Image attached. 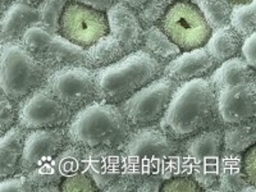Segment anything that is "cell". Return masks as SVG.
<instances>
[{"label":"cell","mask_w":256,"mask_h":192,"mask_svg":"<svg viewBox=\"0 0 256 192\" xmlns=\"http://www.w3.org/2000/svg\"><path fill=\"white\" fill-rule=\"evenodd\" d=\"M120 148L124 169L136 177L155 174L168 180L188 176L180 141L164 134L156 124L136 128Z\"/></svg>","instance_id":"6da1fadb"},{"label":"cell","mask_w":256,"mask_h":192,"mask_svg":"<svg viewBox=\"0 0 256 192\" xmlns=\"http://www.w3.org/2000/svg\"><path fill=\"white\" fill-rule=\"evenodd\" d=\"M216 95L209 77L180 84L159 120V128L178 141L208 130L216 120Z\"/></svg>","instance_id":"7a4b0ae2"},{"label":"cell","mask_w":256,"mask_h":192,"mask_svg":"<svg viewBox=\"0 0 256 192\" xmlns=\"http://www.w3.org/2000/svg\"><path fill=\"white\" fill-rule=\"evenodd\" d=\"M66 132L70 144L84 148H120L132 127L118 104L96 100L73 113Z\"/></svg>","instance_id":"3957f363"},{"label":"cell","mask_w":256,"mask_h":192,"mask_svg":"<svg viewBox=\"0 0 256 192\" xmlns=\"http://www.w3.org/2000/svg\"><path fill=\"white\" fill-rule=\"evenodd\" d=\"M163 64L148 52L137 49L116 63L95 70L98 100L120 104L163 74Z\"/></svg>","instance_id":"277c9868"},{"label":"cell","mask_w":256,"mask_h":192,"mask_svg":"<svg viewBox=\"0 0 256 192\" xmlns=\"http://www.w3.org/2000/svg\"><path fill=\"white\" fill-rule=\"evenodd\" d=\"M48 73L20 42L0 45V92L6 99L18 104L44 84Z\"/></svg>","instance_id":"5b68a950"},{"label":"cell","mask_w":256,"mask_h":192,"mask_svg":"<svg viewBox=\"0 0 256 192\" xmlns=\"http://www.w3.org/2000/svg\"><path fill=\"white\" fill-rule=\"evenodd\" d=\"M222 152L223 134L218 128L204 130L182 144V156L187 173L198 182L201 190L216 187Z\"/></svg>","instance_id":"8992f818"},{"label":"cell","mask_w":256,"mask_h":192,"mask_svg":"<svg viewBox=\"0 0 256 192\" xmlns=\"http://www.w3.org/2000/svg\"><path fill=\"white\" fill-rule=\"evenodd\" d=\"M177 86L178 84L162 74L118 106L132 128L155 126L166 113Z\"/></svg>","instance_id":"52a82bcc"},{"label":"cell","mask_w":256,"mask_h":192,"mask_svg":"<svg viewBox=\"0 0 256 192\" xmlns=\"http://www.w3.org/2000/svg\"><path fill=\"white\" fill-rule=\"evenodd\" d=\"M159 27L182 52L204 46L212 28L195 4L176 0L169 6Z\"/></svg>","instance_id":"ba28073f"},{"label":"cell","mask_w":256,"mask_h":192,"mask_svg":"<svg viewBox=\"0 0 256 192\" xmlns=\"http://www.w3.org/2000/svg\"><path fill=\"white\" fill-rule=\"evenodd\" d=\"M44 86L72 113L98 100L95 70L66 67L48 73Z\"/></svg>","instance_id":"9c48e42d"},{"label":"cell","mask_w":256,"mask_h":192,"mask_svg":"<svg viewBox=\"0 0 256 192\" xmlns=\"http://www.w3.org/2000/svg\"><path fill=\"white\" fill-rule=\"evenodd\" d=\"M59 35L73 44L88 49L96 41L109 34L108 18L102 10L67 2L59 20Z\"/></svg>","instance_id":"30bf717a"},{"label":"cell","mask_w":256,"mask_h":192,"mask_svg":"<svg viewBox=\"0 0 256 192\" xmlns=\"http://www.w3.org/2000/svg\"><path fill=\"white\" fill-rule=\"evenodd\" d=\"M72 116V112L42 84L18 102L17 124L26 131L66 127Z\"/></svg>","instance_id":"8fae6325"},{"label":"cell","mask_w":256,"mask_h":192,"mask_svg":"<svg viewBox=\"0 0 256 192\" xmlns=\"http://www.w3.org/2000/svg\"><path fill=\"white\" fill-rule=\"evenodd\" d=\"M216 120L220 124H240L254 120L256 113L255 82L216 91Z\"/></svg>","instance_id":"7c38bea8"},{"label":"cell","mask_w":256,"mask_h":192,"mask_svg":"<svg viewBox=\"0 0 256 192\" xmlns=\"http://www.w3.org/2000/svg\"><path fill=\"white\" fill-rule=\"evenodd\" d=\"M70 142L64 127L40 128L27 131L20 159V173L27 174L48 163Z\"/></svg>","instance_id":"4fadbf2b"},{"label":"cell","mask_w":256,"mask_h":192,"mask_svg":"<svg viewBox=\"0 0 256 192\" xmlns=\"http://www.w3.org/2000/svg\"><path fill=\"white\" fill-rule=\"evenodd\" d=\"M84 148L68 142L54 159L27 173L32 191L42 184H60L62 180L84 169Z\"/></svg>","instance_id":"5bb4252c"},{"label":"cell","mask_w":256,"mask_h":192,"mask_svg":"<svg viewBox=\"0 0 256 192\" xmlns=\"http://www.w3.org/2000/svg\"><path fill=\"white\" fill-rule=\"evenodd\" d=\"M105 14L108 18L109 34L120 41L127 54L141 49L144 27L134 9L122 0H116Z\"/></svg>","instance_id":"9a60e30c"},{"label":"cell","mask_w":256,"mask_h":192,"mask_svg":"<svg viewBox=\"0 0 256 192\" xmlns=\"http://www.w3.org/2000/svg\"><path fill=\"white\" fill-rule=\"evenodd\" d=\"M84 169L88 173L98 190L104 191L124 170V162L120 148H84Z\"/></svg>","instance_id":"2e32d148"},{"label":"cell","mask_w":256,"mask_h":192,"mask_svg":"<svg viewBox=\"0 0 256 192\" xmlns=\"http://www.w3.org/2000/svg\"><path fill=\"white\" fill-rule=\"evenodd\" d=\"M218 67L204 46L180 52L174 59L164 64L163 76H166L176 84H184L191 80L209 77Z\"/></svg>","instance_id":"e0dca14e"},{"label":"cell","mask_w":256,"mask_h":192,"mask_svg":"<svg viewBox=\"0 0 256 192\" xmlns=\"http://www.w3.org/2000/svg\"><path fill=\"white\" fill-rule=\"evenodd\" d=\"M35 58L46 68L48 72L66 67L90 68L86 49L73 44L59 34L52 36L49 46Z\"/></svg>","instance_id":"ac0fdd59"},{"label":"cell","mask_w":256,"mask_h":192,"mask_svg":"<svg viewBox=\"0 0 256 192\" xmlns=\"http://www.w3.org/2000/svg\"><path fill=\"white\" fill-rule=\"evenodd\" d=\"M38 24L36 6L14 2L2 14L0 20V45L20 42L24 32L32 24Z\"/></svg>","instance_id":"d6986e66"},{"label":"cell","mask_w":256,"mask_h":192,"mask_svg":"<svg viewBox=\"0 0 256 192\" xmlns=\"http://www.w3.org/2000/svg\"><path fill=\"white\" fill-rule=\"evenodd\" d=\"M214 188L226 192H255V186L248 184L242 169V155L223 150L219 160L218 177Z\"/></svg>","instance_id":"ffe728a7"},{"label":"cell","mask_w":256,"mask_h":192,"mask_svg":"<svg viewBox=\"0 0 256 192\" xmlns=\"http://www.w3.org/2000/svg\"><path fill=\"white\" fill-rule=\"evenodd\" d=\"M27 131L16 124L0 137V180L20 174Z\"/></svg>","instance_id":"44dd1931"},{"label":"cell","mask_w":256,"mask_h":192,"mask_svg":"<svg viewBox=\"0 0 256 192\" xmlns=\"http://www.w3.org/2000/svg\"><path fill=\"white\" fill-rule=\"evenodd\" d=\"M209 80L214 90L219 91L230 86L255 82V70L240 56H233L219 64L212 70Z\"/></svg>","instance_id":"7402d4cb"},{"label":"cell","mask_w":256,"mask_h":192,"mask_svg":"<svg viewBox=\"0 0 256 192\" xmlns=\"http://www.w3.org/2000/svg\"><path fill=\"white\" fill-rule=\"evenodd\" d=\"M242 41L244 38H241L230 24H227L212 30L210 38L205 42L204 49L219 66L238 54Z\"/></svg>","instance_id":"603a6c76"},{"label":"cell","mask_w":256,"mask_h":192,"mask_svg":"<svg viewBox=\"0 0 256 192\" xmlns=\"http://www.w3.org/2000/svg\"><path fill=\"white\" fill-rule=\"evenodd\" d=\"M141 48L150 52L163 66L182 52L180 46L176 45L158 24H152V26L144 28Z\"/></svg>","instance_id":"cb8c5ba5"},{"label":"cell","mask_w":256,"mask_h":192,"mask_svg":"<svg viewBox=\"0 0 256 192\" xmlns=\"http://www.w3.org/2000/svg\"><path fill=\"white\" fill-rule=\"evenodd\" d=\"M86 52L90 68L92 70L110 66L127 54L122 44L112 34H106L100 38L95 44L86 49Z\"/></svg>","instance_id":"d4e9b609"},{"label":"cell","mask_w":256,"mask_h":192,"mask_svg":"<svg viewBox=\"0 0 256 192\" xmlns=\"http://www.w3.org/2000/svg\"><path fill=\"white\" fill-rule=\"evenodd\" d=\"M223 150L228 152L242 155L248 148L255 145V123H240L228 124L223 131Z\"/></svg>","instance_id":"484cf974"},{"label":"cell","mask_w":256,"mask_h":192,"mask_svg":"<svg viewBox=\"0 0 256 192\" xmlns=\"http://www.w3.org/2000/svg\"><path fill=\"white\" fill-rule=\"evenodd\" d=\"M195 4L212 30L230 24L233 4L230 0H184Z\"/></svg>","instance_id":"4316f807"},{"label":"cell","mask_w":256,"mask_h":192,"mask_svg":"<svg viewBox=\"0 0 256 192\" xmlns=\"http://www.w3.org/2000/svg\"><path fill=\"white\" fill-rule=\"evenodd\" d=\"M230 26L241 38L251 35L256 28V2L251 0L248 3L233 4L230 16Z\"/></svg>","instance_id":"83f0119b"},{"label":"cell","mask_w":256,"mask_h":192,"mask_svg":"<svg viewBox=\"0 0 256 192\" xmlns=\"http://www.w3.org/2000/svg\"><path fill=\"white\" fill-rule=\"evenodd\" d=\"M56 34L50 32L46 27H44L40 24H35L30 26L26 31L24 32V35L20 38V44L30 52L34 56H38L44 52L48 46H49L50 41H52V36Z\"/></svg>","instance_id":"f1b7e54d"},{"label":"cell","mask_w":256,"mask_h":192,"mask_svg":"<svg viewBox=\"0 0 256 192\" xmlns=\"http://www.w3.org/2000/svg\"><path fill=\"white\" fill-rule=\"evenodd\" d=\"M67 0H42L36 6L38 12V24L46 27L52 34L59 32V20H60L63 9Z\"/></svg>","instance_id":"f546056e"},{"label":"cell","mask_w":256,"mask_h":192,"mask_svg":"<svg viewBox=\"0 0 256 192\" xmlns=\"http://www.w3.org/2000/svg\"><path fill=\"white\" fill-rule=\"evenodd\" d=\"M174 2L176 0H148L137 10V16L140 18L144 28L159 24V20L163 18L169 6H172Z\"/></svg>","instance_id":"4dcf8cb0"},{"label":"cell","mask_w":256,"mask_h":192,"mask_svg":"<svg viewBox=\"0 0 256 192\" xmlns=\"http://www.w3.org/2000/svg\"><path fill=\"white\" fill-rule=\"evenodd\" d=\"M60 191H98V187L95 186L94 180L88 176V173L82 169L78 172L73 173L68 177L63 178L59 184Z\"/></svg>","instance_id":"1f68e13d"},{"label":"cell","mask_w":256,"mask_h":192,"mask_svg":"<svg viewBox=\"0 0 256 192\" xmlns=\"http://www.w3.org/2000/svg\"><path fill=\"white\" fill-rule=\"evenodd\" d=\"M17 120L18 104L2 96L0 98V137L4 136L10 128L14 127Z\"/></svg>","instance_id":"d6a6232c"},{"label":"cell","mask_w":256,"mask_h":192,"mask_svg":"<svg viewBox=\"0 0 256 192\" xmlns=\"http://www.w3.org/2000/svg\"><path fill=\"white\" fill-rule=\"evenodd\" d=\"M160 191H201V187L191 176L184 174L164 180Z\"/></svg>","instance_id":"836d02e7"},{"label":"cell","mask_w":256,"mask_h":192,"mask_svg":"<svg viewBox=\"0 0 256 192\" xmlns=\"http://www.w3.org/2000/svg\"><path fill=\"white\" fill-rule=\"evenodd\" d=\"M0 191H20L26 192L32 191V186L30 184L28 178L26 174H16L12 177H6L0 180Z\"/></svg>","instance_id":"e575fe53"},{"label":"cell","mask_w":256,"mask_h":192,"mask_svg":"<svg viewBox=\"0 0 256 192\" xmlns=\"http://www.w3.org/2000/svg\"><path fill=\"white\" fill-rule=\"evenodd\" d=\"M136 184H137V177L128 170H123L120 176L116 178V180L109 184L104 191H136Z\"/></svg>","instance_id":"d590c367"},{"label":"cell","mask_w":256,"mask_h":192,"mask_svg":"<svg viewBox=\"0 0 256 192\" xmlns=\"http://www.w3.org/2000/svg\"><path fill=\"white\" fill-rule=\"evenodd\" d=\"M255 145L248 148L242 154V169L248 178V184L255 186L256 184V163H255Z\"/></svg>","instance_id":"8d00e7d4"},{"label":"cell","mask_w":256,"mask_h":192,"mask_svg":"<svg viewBox=\"0 0 256 192\" xmlns=\"http://www.w3.org/2000/svg\"><path fill=\"white\" fill-rule=\"evenodd\" d=\"M256 36L255 32L251 34V35L246 36V38H244L241 44V52H242V59H244L246 63L250 66L251 68L255 70L256 67Z\"/></svg>","instance_id":"74e56055"},{"label":"cell","mask_w":256,"mask_h":192,"mask_svg":"<svg viewBox=\"0 0 256 192\" xmlns=\"http://www.w3.org/2000/svg\"><path fill=\"white\" fill-rule=\"evenodd\" d=\"M164 180H166L160 177V176H155V174L140 176V177H137L136 191H144V192L160 191V187H162Z\"/></svg>","instance_id":"f35d334b"},{"label":"cell","mask_w":256,"mask_h":192,"mask_svg":"<svg viewBox=\"0 0 256 192\" xmlns=\"http://www.w3.org/2000/svg\"><path fill=\"white\" fill-rule=\"evenodd\" d=\"M67 2H76V3L92 6V8L99 9V10H102V12H106L116 0H67Z\"/></svg>","instance_id":"ab89813d"},{"label":"cell","mask_w":256,"mask_h":192,"mask_svg":"<svg viewBox=\"0 0 256 192\" xmlns=\"http://www.w3.org/2000/svg\"><path fill=\"white\" fill-rule=\"evenodd\" d=\"M122 2L127 4L128 6H131L132 9H134V10L137 12V10L144 6L148 0H122Z\"/></svg>","instance_id":"60d3db41"},{"label":"cell","mask_w":256,"mask_h":192,"mask_svg":"<svg viewBox=\"0 0 256 192\" xmlns=\"http://www.w3.org/2000/svg\"><path fill=\"white\" fill-rule=\"evenodd\" d=\"M34 191H41V192H49V191H60V187L59 184H42V186H38L36 187Z\"/></svg>","instance_id":"b9f144b4"},{"label":"cell","mask_w":256,"mask_h":192,"mask_svg":"<svg viewBox=\"0 0 256 192\" xmlns=\"http://www.w3.org/2000/svg\"><path fill=\"white\" fill-rule=\"evenodd\" d=\"M13 3H14V0H0V16L3 14Z\"/></svg>","instance_id":"7bdbcfd3"},{"label":"cell","mask_w":256,"mask_h":192,"mask_svg":"<svg viewBox=\"0 0 256 192\" xmlns=\"http://www.w3.org/2000/svg\"><path fill=\"white\" fill-rule=\"evenodd\" d=\"M14 2H18V3H24V4H28V6H36L38 3H40V2H42V0H14Z\"/></svg>","instance_id":"ee69618b"},{"label":"cell","mask_w":256,"mask_h":192,"mask_svg":"<svg viewBox=\"0 0 256 192\" xmlns=\"http://www.w3.org/2000/svg\"><path fill=\"white\" fill-rule=\"evenodd\" d=\"M251 0H230V3L232 4H244V3H248Z\"/></svg>","instance_id":"f6af8a7d"},{"label":"cell","mask_w":256,"mask_h":192,"mask_svg":"<svg viewBox=\"0 0 256 192\" xmlns=\"http://www.w3.org/2000/svg\"><path fill=\"white\" fill-rule=\"evenodd\" d=\"M2 96H3V95H2V92H0V98H2Z\"/></svg>","instance_id":"bcb514c9"},{"label":"cell","mask_w":256,"mask_h":192,"mask_svg":"<svg viewBox=\"0 0 256 192\" xmlns=\"http://www.w3.org/2000/svg\"><path fill=\"white\" fill-rule=\"evenodd\" d=\"M0 20H2V16H0Z\"/></svg>","instance_id":"7dc6e473"}]
</instances>
